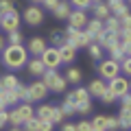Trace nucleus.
Instances as JSON below:
<instances>
[{"label": "nucleus", "mask_w": 131, "mask_h": 131, "mask_svg": "<svg viewBox=\"0 0 131 131\" xmlns=\"http://www.w3.org/2000/svg\"><path fill=\"white\" fill-rule=\"evenodd\" d=\"M77 112L81 114V116H85V114L92 112V101H85V103H81L79 107H77Z\"/></svg>", "instance_id": "43"}, {"label": "nucleus", "mask_w": 131, "mask_h": 131, "mask_svg": "<svg viewBox=\"0 0 131 131\" xmlns=\"http://www.w3.org/2000/svg\"><path fill=\"white\" fill-rule=\"evenodd\" d=\"M22 33L20 31H11L9 33V37H7V44H22Z\"/></svg>", "instance_id": "38"}, {"label": "nucleus", "mask_w": 131, "mask_h": 131, "mask_svg": "<svg viewBox=\"0 0 131 131\" xmlns=\"http://www.w3.org/2000/svg\"><path fill=\"white\" fill-rule=\"evenodd\" d=\"M35 116H37L39 120H50L52 122V105H39V107L35 109Z\"/></svg>", "instance_id": "24"}, {"label": "nucleus", "mask_w": 131, "mask_h": 131, "mask_svg": "<svg viewBox=\"0 0 131 131\" xmlns=\"http://www.w3.org/2000/svg\"><path fill=\"white\" fill-rule=\"evenodd\" d=\"M120 72L127 77H131V57H125V61L120 63Z\"/></svg>", "instance_id": "41"}, {"label": "nucleus", "mask_w": 131, "mask_h": 131, "mask_svg": "<svg viewBox=\"0 0 131 131\" xmlns=\"http://www.w3.org/2000/svg\"><path fill=\"white\" fill-rule=\"evenodd\" d=\"M61 107H63V112H66V116H72V114L77 112V109L72 107V105H68V103H66V101H63V105H61Z\"/></svg>", "instance_id": "51"}, {"label": "nucleus", "mask_w": 131, "mask_h": 131, "mask_svg": "<svg viewBox=\"0 0 131 131\" xmlns=\"http://www.w3.org/2000/svg\"><path fill=\"white\" fill-rule=\"evenodd\" d=\"M118 129H120V120H118V116H107L105 131H118Z\"/></svg>", "instance_id": "33"}, {"label": "nucleus", "mask_w": 131, "mask_h": 131, "mask_svg": "<svg viewBox=\"0 0 131 131\" xmlns=\"http://www.w3.org/2000/svg\"><path fill=\"white\" fill-rule=\"evenodd\" d=\"M107 88L112 90V92L116 94L118 98H120V96H125V94L129 92V79H127V77H120V74H118V77H114V79L107 83Z\"/></svg>", "instance_id": "10"}, {"label": "nucleus", "mask_w": 131, "mask_h": 131, "mask_svg": "<svg viewBox=\"0 0 131 131\" xmlns=\"http://www.w3.org/2000/svg\"><path fill=\"white\" fill-rule=\"evenodd\" d=\"M48 92L50 90H48V85L44 81H33L28 85V103H33V101H44Z\"/></svg>", "instance_id": "9"}, {"label": "nucleus", "mask_w": 131, "mask_h": 131, "mask_svg": "<svg viewBox=\"0 0 131 131\" xmlns=\"http://www.w3.org/2000/svg\"><path fill=\"white\" fill-rule=\"evenodd\" d=\"M107 5H109V11L114 15H118V18L129 11V5H125V0H107Z\"/></svg>", "instance_id": "19"}, {"label": "nucleus", "mask_w": 131, "mask_h": 131, "mask_svg": "<svg viewBox=\"0 0 131 131\" xmlns=\"http://www.w3.org/2000/svg\"><path fill=\"white\" fill-rule=\"evenodd\" d=\"M92 2H103V0H92Z\"/></svg>", "instance_id": "57"}, {"label": "nucleus", "mask_w": 131, "mask_h": 131, "mask_svg": "<svg viewBox=\"0 0 131 131\" xmlns=\"http://www.w3.org/2000/svg\"><path fill=\"white\" fill-rule=\"evenodd\" d=\"M70 13H72V5H68L66 0H59V5L55 7V11H52V15H55L57 20H68Z\"/></svg>", "instance_id": "17"}, {"label": "nucleus", "mask_w": 131, "mask_h": 131, "mask_svg": "<svg viewBox=\"0 0 131 131\" xmlns=\"http://www.w3.org/2000/svg\"><path fill=\"white\" fill-rule=\"evenodd\" d=\"M9 125V112L7 109H0V129Z\"/></svg>", "instance_id": "45"}, {"label": "nucleus", "mask_w": 131, "mask_h": 131, "mask_svg": "<svg viewBox=\"0 0 131 131\" xmlns=\"http://www.w3.org/2000/svg\"><path fill=\"white\" fill-rule=\"evenodd\" d=\"M98 74H101V79H105V81H112L114 77H118L120 74V63H118L116 59H103L101 63H98Z\"/></svg>", "instance_id": "4"}, {"label": "nucleus", "mask_w": 131, "mask_h": 131, "mask_svg": "<svg viewBox=\"0 0 131 131\" xmlns=\"http://www.w3.org/2000/svg\"><path fill=\"white\" fill-rule=\"evenodd\" d=\"M59 55H61V63H72L77 57V48L66 42L63 46H59Z\"/></svg>", "instance_id": "16"}, {"label": "nucleus", "mask_w": 131, "mask_h": 131, "mask_svg": "<svg viewBox=\"0 0 131 131\" xmlns=\"http://www.w3.org/2000/svg\"><path fill=\"white\" fill-rule=\"evenodd\" d=\"M42 5H44V9H48V11H55V7L59 5V0H44Z\"/></svg>", "instance_id": "47"}, {"label": "nucleus", "mask_w": 131, "mask_h": 131, "mask_svg": "<svg viewBox=\"0 0 131 131\" xmlns=\"http://www.w3.org/2000/svg\"><path fill=\"white\" fill-rule=\"evenodd\" d=\"M0 81H2V85H5L7 90H15L20 85V81H18V77H15V74H5Z\"/></svg>", "instance_id": "29"}, {"label": "nucleus", "mask_w": 131, "mask_h": 131, "mask_svg": "<svg viewBox=\"0 0 131 131\" xmlns=\"http://www.w3.org/2000/svg\"><path fill=\"white\" fill-rule=\"evenodd\" d=\"M11 131H22V129H20V127H11Z\"/></svg>", "instance_id": "56"}, {"label": "nucleus", "mask_w": 131, "mask_h": 131, "mask_svg": "<svg viewBox=\"0 0 131 131\" xmlns=\"http://www.w3.org/2000/svg\"><path fill=\"white\" fill-rule=\"evenodd\" d=\"M116 98H118V96H116V94H114L112 90L107 88V90H105L103 94H101V103H105V105H112L114 101H116Z\"/></svg>", "instance_id": "35"}, {"label": "nucleus", "mask_w": 131, "mask_h": 131, "mask_svg": "<svg viewBox=\"0 0 131 131\" xmlns=\"http://www.w3.org/2000/svg\"><path fill=\"white\" fill-rule=\"evenodd\" d=\"M66 79H68V83H81L83 72H81L79 68H68V70H66Z\"/></svg>", "instance_id": "27"}, {"label": "nucleus", "mask_w": 131, "mask_h": 131, "mask_svg": "<svg viewBox=\"0 0 131 131\" xmlns=\"http://www.w3.org/2000/svg\"><path fill=\"white\" fill-rule=\"evenodd\" d=\"M26 48H28V55L31 57H42V52L48 48V44H46L44 37H31L28 44H26Z\"/></svg>", "instance_id": "14"}, {"label": "nucleus", "mask_w": 131, "mask_h": 131, "mask_svg": "<svg viewBox=\"0 0 131 131\" xmlns=\"http://www.w3.org/2000/svg\"><path fill=\"white\" fill-rule=\"evenodd\" d=\"M15 5L11 2V0H0V13H9V11H13Z\"/></svg>", "instance_id": "40"}, {"label": "nucleus", "mask_w": 131, "mask_h": 131, "mask_svg": "<svg viewBox=\"0 0 131 131\" xmlns=\"http://www.w3.org/2000/svg\"><path fill=\"white\" fill-rule=\"evenodd\" d=\"M42 81L48 85V90L55 92V94L66 92V85H68V79H66L63 74H59L57 70H46V72H44V77H42Z\"/></svg>", "instance_id": "2"}, {"label": "nucleus", "mask_w": 131, "mask_h": 131, "mask_svg": "<svg viewBox=\"0 0 131 131\" xmlns=\"http://www.w3.org/2000/svg\"><path fill=\"white\" fill-rule=\"evenodd\" d=\"M88 52H90L92 59H101V57H103V48H101V44H96V42H92L88 46Z\"/></svg>", "instance_id": "32"}, {"label": "nucleus", "mask_w": 131, "mask_h": 131, "mask_svg": "<svg viewBox=\"0 0 131 131\" xmlns=\"http://www.w3.org/2000/svg\"><path fill=\"white\" fill-rule=\"evenodd\" d=\"M61 131H77L74 122H61Z\"/></svg>", "instance_id": "49"}, {"label": "nucleus", "mask_w": 131, "mask_h": 131, "mask_svg": "<svg viewBox=\"0 0 131 131\" xmlns=\"http://www.w3.org/2000/svg\"><path fill=\"white\" fill-rule=\"evenodd\" d=\"M66 112H63V107H57V105H52V125H61V122H66Z\"/></svg>", "instance_id": "28"}, {"label": "nucleus", "mask_w": 131, "mask_h": 131, "mask_svg": "<svg viewBox=\"0 0 131 131\" xmlns=\"http://www.w3.org/2000/svg\"><path fill=\"white\" fill-rule=\"evenodd\" d=\"M120 101H122V107H131V92H127L125 96H120Z\"/></svg>", "instance_id": "50"}, {"label": "nucleus", "mask_w": 131, "mask_h": 131, "mask_svg": "<svg viewBox=\"0 0 131 131\" xmlns=\"http://www.w3.org/2000/svg\"><path fill=\"white\" fill-rule=\"evenodd\" d=\"M77 131H92V122H88V120L77 122Z\"/></svg>", "instance_id": "46"}, {"label": "nucleus", "mask_w": 131, "mask_h": 131, "mask_svg": "<svg viewBox=\"0 0 131 131\" xmlns=\"http://www.w3.org/2000/svg\"><path fill=\"white\" fill-rule=\"evenodd\" d=\"M118 20H120V26H122V28H131V11L122 13V15H120Z\"/></svg>", "instance_id": "42"}, {"label": "nucleus", "mask_w": 131, "mask_h": 131, "mask_svg": "<svg viewBox=\"0 0 131 131\" xmlns=\"http://www.w3.org/2000/svg\"><path fill=\"white\" fill-rule=\"evenodd\" d=\"M105 125H107V116H96L92 120V127H101V129H105Z\"/></svg>", "instance_id": "44"}, {"label": "nucleus", "mask_w": 131, "mask_h": 131, "mask_svg": "<svg viewBox=\"0 0 131 131\" xmlns=\"http://www.w3.org/2000/svg\"><path fill=\"white\" fill-rule=\"evenodd\" d=\"M2 66L9 68V70H20V68H26L28 61V48L24 44H7L2 48Z\"/></svg>", "instance_id": "1"}, {"label": "nucleus", "mask_w": 131, "mask_h": 131, "mask_svg": "<svg viewBox=\"0 0 131 131\" xmlns=\"http://www.w3.org/2000/svg\"><path fill=\"white\" fill-rule=\"evenodd\" d=\"M120 44L122 46L131 44V28H120Z\"/></svg>", "instance_id": "39"}, {"label": "nucleus", "mask_w": 131, "mask_h": 131, "mask_svg": "<svg viewBox=\"0 0 131 131\" xmlns=\"http://www.w3.org/2000/svg\"><path fill=\"white\" fill-rule=\"evenodd\" d=\"M118 39H120V33L105 28V31L101 33V37L96 39V44H101V48H103V50H109V48H112L114 44H118Z\"/></svg>", "instance_id": "13"}, {"label": "nucleus", "mask_w": 131, "mask_h": 131, "mask_svg": "<svg viewBox=\"0 0 131 131\" xmlns=\"http://www.w3.org/2000/svg\"><path fill=\"white\" fill-rule=\"evenodd\" d=\"M15 94H18V98H20V101H24V103H28V85L20 83L18 88H15Z\"/></svg>", "instance_id": "34"}, {"label": "nucleus", "mask_w": 131, "mask_h": 131, "mask_svg": "<svg viewBox=\"0 0 131 131\" xmlns=\"http://www.w3.org/2000/svg\"><path fill=\"white\" fill-rule=\"evenodd\" d=\"M22 18H24V22H26L28 26H39V24L44 22V9L39 5H28L26 9H24Z\"/></svg>", "instance_id": "5"}, {"label": "nucleus", "mask_w": 131, "mask_h": 131, "mask_svg": "<svg viewBox=\"0 0 131 131\" xmlns=\"http://www.w3.org/2000/svg\"><path fill=\"white\" fill-rule=\"evenodd\" d=\"M109 57H112V59H116L118 63H122V61H125L127 52H125V46L120 44V39H118V44H114V46L109 48Z\"/></svg>", "instance_id": "21"}, {"label": "nucleus", "mask_w": 131, "mask_h": 131, "mask_svg": "<svg viewBox=\"0 0 131 131\" xmlns=\"http://www.w3.org/2000/svg\"><path fill=\"white\" fill-rule=\"evenodd\" d=\"M2 101H5L7 107H9V105H13V107H15V105L20 103V98H18V94H15V90H7L5 96H2Z\"/></svg>", "instance_id": "30"}, {"label": "nucleus", "mask_w": 131, "mask_h": 131, "mask_svg": "<svg viewBox=\"0 0 131 131\" xmlns=\"http://www.w3.org/2000/svg\"><path fill=\"white\" fill-rule=\"evenodd\" d=\"M92 131H105V129H101V127H92Z\"/></svg>", "instance_id": "55"}, {"label": "nucleus", "mask_w": 131, "mask_h": 131, "mask_svg": "<svg viewBox=\"0 0 131 131\" xmlns=\"http://www.w3.org/2000/svg\"><path fill=\"white\" fill-rule=\"evenodd\" d=\"M83 31L88 33L90 37H92V42H96V39L101 37V33L105 31V24H103V20H98V18H90Z\"/></svg>", "instance_id": "12"}, {"label": "nucleus", "mask_w": 131, "mask_h": 131, "mask_svg": "<svg viewBox=\"0 0 131 131\" xmlns=\"http://www.w3.org/2000/svg\"><path fill=\"white\" fill-rule=\"evenodd\" d=\"M88 13H85L83 9H74L70 15H68V26L70 28H79V31H83L85 24H88Z\"/></svg>", "instance_id": "11"}, {"label": "nucleus", "mask_w": 131, "mask_h": 131, "mask_svg": "<svg viewBox=\"0 0 131 131\" xmlns=\"http://www.w3.org/2000/svg\"><path fill=\"white\" fill-rule=\"evenodd\" d=\"M9 122H11L13 127H22V125H24V120H22V116H20L18 107H13V109L9 112Z\"/></svg>", "instance_id": "31"}, {"label": "nucleus", "mask_w": 131, "mask_h": 131, "mask_svg": "<svg viewBox=\"0 0 131 131\" xmlns=\"http://www.w3.org/2000/svg\"><path fill=\"white\" fill-rule=\"evenodd\" d=\"M18 26H20V13L15 9L9 13H0V28L2 31L11 33V31H18Z\"/></svg>", "instance_id": "7"}, {"label": "nucleus", "mask_w": 131, "mask_h": 131, "mask_svg": "<svg viewBox=\"0 0 131 131\" xmlns=\"http://www.w3.org/2000/svg\"><path fill=\"white\" fill-rule=\"evenodd\" d=\"M24 131H39V118L33 116L31 120H26L24 122Z\"/></svg>", "instance_id": "36"}, {"label": "nucleus", "mask_w": 131, "mask_h": 131, "mask_svg": "<svg viewBox=\"0 0 131 131\" xmlns=\"http://www.w3.org/2000/svg\"><path fill=\"white\" fill-rule=\"evenodd\" d=\"M52 122L50 120H39V131H52Z\"/></svg>", "instance_id": "48"}, {"label": "nucleus", "mask_w": 131, "mask_h": 131, "mask_svg": "<svg viewBox=\"0 0 131 131\" xmlns=\"http://www.w3.org/2000/svg\"><path fill=\"white\" fill-rule=\"evenodd\" d=\"M66 39L68 44H72L74 48H88L92 44V37H90L85 31H79V28H66Z\"/></svg>", "instance_id": "3"}, {"label": "nucleus", "mask_w": 131, "mask_h": 131, "mask_svg": "<svg viewBox=\"0 0 131 131\" xmlns=\"http://www.w3.org/2000/svg\"><path fill=\"white\" fill-rule=\"evenodd\" d=\"M26 70L31 77H44V72H46V66H44L42 57H31V59L26 61Z\"/></svg>", "instance_id": "15"}, {"label": "nucleus", "mask_w": 131, "mask_h": 131, "mask_svg": "<svg viewBox=\"0 0 131 131\" xmlns=\"http://www.w3.org/2000/svg\"><path fill=\"white\" fill-rule=\"evenodd\" d=\"M7 46V39L5 37H0V52H2V48H5Z\"/></svg>", "instance_id": "52"}, {"label": "nucleus", "mask_w": 131, "mask_h": 131, "mask_svg": "<svg viewBox=\"0 0 131 131\" xmlns=\"http://www.w3.org/2000/svg\"><path fill=\"white\" fill-rule=\"evenodd\" d=\"M42 61L46 66V70H57L61 66V55H59V48L55 46H48L46 50L42 52Z\"/></svg>", "instance_id": "6"}, {"label": "nucleus", "mask_w": 131, "mask_h": 131, "mask_svg": "<svg viewBox=\"0 0 131 131\" xmlns=\"http://www.w3.org/2000/svg\"><path fill=\"white\" fill-rule=\"evenodd\" d=\"M107 90V83H105V79H94L92 83H90V88H88V92H90V96H96V98H101V94Z\"/></svg>", "instance_id": "18"}, {"label": "nucleus", "mask_w": 131, "mask_h": 131, "mask_svg": "<svg viewBox=\"0 0 131 131\" xmlns=\"http://www.w3.org/2000/svg\"><path fill=\"white\" fill-rule=\"evenodd\" d=\"M85 101H90V92L85 88H74V90H70V92L66 94V103L68 105H72V107H79L81 103H85Z\"/></svg>", "instance_id": "8"}, {"label": "nucleus", "mask_w": 131, "mask_h": 131, "mask_svg": "<svg viewBox=\"0 0 131 131\" xmlns=\"http://www.w3.org/2000/svg\"><path fill=\"white\" fill-rule=\"evenodd\" d=\"M66 42H68V39H66V31H52V33H50V44H52L55 48L63 46Z\"/></svg>", "instance_id": "26"}, {"label": "nucleus", "mask_w": 131, "mask_h": 131, "mask_svg": "<svg viewBox=\"0 0 131 131\" xmlns=\"http://www.w3.org/2000/svg\"><path fill=\"white\" fill-rule=\"evenodd\" d=\"M118 120H120V129H131V107H122Z\"/></svg>", "instance_id": "23"}, {"label": "nucleus", "mask_w": 131, "mask_h": 131, "mask_svg": "<svg viewBox=\"0 0 131 131\" xmlns=\"http://www.w3.org/2000/svg\"><path fill=\"white\" fill-rule=\"evenodd\" d=\"M15 107H18V112H20V116H22V120L26 122V120H31L33 116H35V107H33L31 103H20V105H15Z\"/></svg>", "instance_id": "22"}, {"label": "nucleus", "mask_w": 131, "mask_h": 131, "mask_svg": "<svg viewBox=\"0 0 131 131\" xmlns=\"http://www.w3.org/2000/svg\"><path fill=\"white\" fill-rule=\"evenodd\" d=\"M0 109H7V105H5V101L0 98Z\"/></svg>", "instance_id": "53"}, {"label": "nucleus", "mask_w": 131, "mask_h": 131, "mask_svg": "<svg viewBox=\"0 0 131 131\" xmlns=\"http://www.w3.org/2000/svg\"><path fill=\"white\" fill-rule=\"evenodd\" d=\"M31 2H33V5H42L44 0H31Z\"/></svg>", "instance_id": "54"}, {"label": "nucleus", "mask_w": 131, "mask_h": 131, "mask_svg": "<svg viewBox=\"0 0 131 131\" xmlns=\"http://www.w3.org/2000/svg\"><path fill=\"white\" fill-rule=\"evenodd\" d=\"M92 11H94V18H98V20H105L109 13H112L107 2H94V5H92Z\"/></svg>", "instance_id": "20"}, {"label": "nucleus", "mask_w": 131, "mask_h": 131, "mask_svg": "<svg viewBox=\"0 0 131 131\" xmlns=\"http://www.w3.org/2000/svg\"><path fill=\"white\" fill-rule=\"evenodd\" d=\"M70 5L72 7H74V9H92V5H94V2H92V0H70Z\"/></svg>", "instance_id": "37"}, {"label": "nucleus", "mask_w": 131, "mask_h": 131, "mask_svg": "<svg viewBox=\"0 0 131 131\" xmlns=\"http://www.w3.org/2000/svg\"><path fill=\"white\" fill-rule=\"evenodd\" d=\"M103 24H105V28H109V31H116V33H120V20H118V15H114V13H109L107 18L103 20Z\"/></svg>", "instance_id": "25"}]
</instances>
